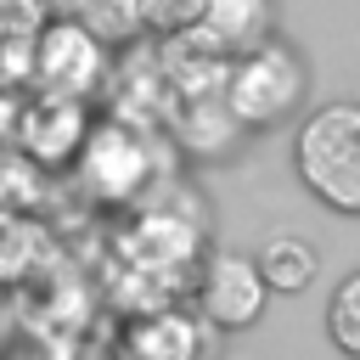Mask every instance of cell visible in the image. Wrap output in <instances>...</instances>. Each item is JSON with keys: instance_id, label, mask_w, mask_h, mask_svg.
I'll use <instances>...</instances> for the list:
<instances>
[{"instance_id": "cell-1", "label": "cell", "mask_w": 360, "mask_h": 360, "mask_svg": "<svg viewBox=\"0 0 360 360\" xmlns=\"http://www.w3.org/2000/svg\"><path fill=\"white\" fill-rule=\"evenodd\" d=\"M298 174L338 214H360V107H321L298 129Z\"/></svg>"}, {"instance_id": "cell-2", "label": "cell", "mask_w": 360, "mask_h": 360, "mask_svg": "<svg viewBox=\"0 0 360 360\" xmlns=\"http://www.w3.org/2000/svg\"><path fill=\"white\" fill-rule=\"evenodd\" d=\"M298 96H304V68L292 51H281L270 39L225 73V107L236 124H276L298 107Z\"/></svg>"}, {"instance_id": "cell-3", "label": "cell", "mask_w": 360, "mask_h": 360, "mask_svg": "<svg viewBox=\"0 0 360 360\" xmlns=\"http://www.w3.org/2000/svg\"><path fill=\"white\" fill-rule=\"evenodd\" d=\"M101 73H107V45L79 22V17H62V22H51V28H39V39H34V84L45 90V96H73V101H84L96 84H101Z\"/></svg>"}, {"instance_id": "cell-4", "label": "cell", "mask_w": 360, "mask_h": 360, "mask_svg": "<svg viewBox=\"0 0 360 360\" xmlns=\"http://www.w3.org/2000/svg\"><path fill=\"white\" fill-rule=\"evenodd\" d=\"M264 292H270V281H264L259 259H248V253H214L208 270H202V287H197L202 315L225 332L253 326L259 309H264Z\"/></svg>"}, {"instance_id": "cell-5", "label": "cell", "mask_w": 360, "mask_h": 360, "mask_svg": "<svg viewBox=\"0 0 360 360\" xmlns=\"http://www.w3.org/2000/svg\"><path fill=\"white\" fill-rule=\"evenodd\" d=\"M17 146L34 158V163H68L73 152H84L90 141V118H84V101L73 96H34L22 112H17Z\"/></svg>"}, {"instance_id": "cell-6", "label": "cell", "mask_w": 360, "mask_h": 360, "mask_svg": "<svg viewBox=\"0 0 360 360\" xmlns=\"http://www.w3.org/2000/svg\"><path fill=\"white\" fill-rule=\"evenodd\" d=\"M270 39V0H208L191 45L208 56H248Z\"/></svg>"}, {"instance_id": "cell-7", "label": "cell", "mask_w": 360, "mask_h": 360, "mask_svg": "<svg viewBox=\"0 0 360 360\" xmlns=\"http://www.w3.org/2000/svg\"><path fill=\"white\" fill-rule=\"evenodd\" d=\"M141 180H146V152H141V141L129 129H112L107 124V129H96L84 141V186L96 197L124 202V197H135Z\"/></svg>"}, {"instance_id": "cell-8", "label": "cell", "mask_w": 360, "mask_h": 360, "mask_svg": "<svg viewBox=\"0 0 360 360\" xmlns=\"http://www.w3.org/2000/svg\"><path fill=\"white\" fill-rule=\"evenodd\" d=\"M124 354L129 360H197V321L180 309H152V315L129 321Z\"/></svg>"}, {"instance_id": "cell-9", "label": "cell", "mask_w": 360, "mask_h": 360, "mask_svg": "<svg viewBox=\"0 0 360 360\" xmlns=\"http://www.w3.org/2000/svg\"><path fill=\"white\" fill-rule=\"evenodd\" d=\"M259 270H264V281H270L276 292H298V287H309V276H315V253H309L298 236H270L264 253H259Z\"/></svg>"}, {"instance_id": "cell-10", "label": "cell", "mask_w": 360, "mask_h": 360, "mask_svg": "<svg viewBox=\"0 0 360 360\" xmlns=\"http://www.w3.org/2000/svg\"><path fill=\"white\" fill-rule=\"evenodd\" d=\"M73 11H79V22L107 45H118V39H129L135 28H141V6L135 0H73Z\"/></svg>"}, {"instance_id": "cell-11", "label": "cell", "mask_w": 360, "mask_h": 360, "mask_svg": "<svg viewBox=\"0 0 360 360\" xmlns=\"http://www.w3.org/2000/svg\"><path fill=\"white\" fill-rule=\"evenodd\" d=\"M326 332H332V343H338L343 354L360 360V270L332 292V304H326Z\"/></svg>"}, {"instance_id": "cell-12", "label": "cell", "mask_w": 360, "mask_h": 360, "mask_svg": "<svg viewBox=\"0 0 360 360\" xmlns=\"http://www.w3.org/2000/svg\"><path fill=\"white\" fill-rule=\"evenodd\" d=\"M141 6V28H158V34H191L202 22V6L208 0H135Z\"/></svg>"}]
</instances>
